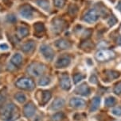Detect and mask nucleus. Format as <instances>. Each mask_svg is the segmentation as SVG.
Segmentation results:
<instances>
[{"instance_id": "b1692460", "label": "nucleus", "mask_w": 121, "mask_h": 121, "mask_svg": "<svg viewBox=\"0 0 121 121\" xmlns=\"http://www.w3.org/2000/svg\"><path fill=\"white\" fill-rule=\"evenodd\" d=\"M39 3H40V6L41 7L43 8L44 10H49V3L46 1V0H40L39 1Z\"/></svg>"}, {"instance_id": "f3484780", "label": "nucleus", "mask_w": 121, "mask_h": 121, "mask_svg": "<svg viewBox=\"0 0 121 121\" xmlns=\"http://www.w3.org/2000/svg\"><path fill=\"white\" fill-rule=\"evenodd\" d=\"M52 94L49 91H43L42 92V104H45L48 103V101L51 99Z\"/></svg>"}, {"instance_id": "f03ea898", "label": "nucleus", "mask_w": 121, "mask_h": 121, "mask_svg": "<svg viewBox=\"0 0 121 121\" xmlns=\"http://www.w3.org/2000/svg\"><path fill=\"white\" fill-rule=\"evenodd\" d=\"M46 67L44 64L39 63H34L30 64L27 68V72L30 75H33L34 77H38L44 74Z\"/></svg>"}, {"instance_id": "4be33fe9", "label": "nucleus", "mask_w": 121, "mask_h": 121, "mask_svg": "<svg viewBox=\"0 0 121 121\" xmlns=\"http://www.w3.org/2000/svg\"><path fill=\"white\" fill-rule=\"evenodd\" d=\"M84 78H85V76H84V74H76L73 75V82L75 84H77L79 83L80 82L82 81Z\"/></svg>"}, {"instance_id": "39448f33", "label": "nucleus", "mask_w": 121, "mask_h": 121, "mask_svg": "<svg viewBox=\"0 0 121 121\" xmlns=\"http://www.w3.org/2000/svg\"><path fill=\"white\" fill-rule=\"evenodd\" d=\"M41 53L45 57V59L48 61H52L54 57V52L49 45L43 44L41 46Z\"/></svg>"}, {"instance_id": "6e6552de", "label": "nucleus", "mask_w": 121, "mask_h": 121, "mask_svg": "<svg viewBox=\"0 0 121 121\" xmlns=\"http://www.w3.org/2000/svg\"><path fill=\"white\" fill-rule=\"evenodd\" d=\"M85 100L80 97H73L69 101V104L73 108H82L85 105Z\"/></svg>"}, {"instance_id": "aec40b11", "label": "nucleus", "mask_w": 121, "mask_h": 121, "mask_svg": "<svg viewBox=\"0 0 121 121\" xmlns=\"http://www.w3.org/2000/svg\"><path fill=\"white\" fill-rule=\"evenodd\" d=\"M15 97L16 100H17L18 102H19L20 104L24 103V102L26 100V95H25L24 93H16L15 96Z\"/></svg>"}, {"instance_id": "6ab92c4d", "label": "nucleus", "mask_w": 121, "mask_h": 121, "mask_svg": "<svg viewBox=\"0 0 121 121\" xmlns=\"http://www.w3.org/2000/svg\"><path fill=\"white\" fill-rule=\"evenodd\" d=\"M50 82H51V80H50L49 77L43 76V77L39 79V81H38V85H39L40 86H48L50 83Z\"/></svg>"}, {"instance_id": "72a5a7b5", "label": "nucleus", "mask_w": 121, "mask_h": 121, "mask_svg": "<svg viewBox=\"0 0 121 121\" xmlns=\"http://www.w3.org/2000/svg\"><path fill=\"white\" fill-rule=\"evenodd\" d=\"M116 8H117L120 11H121V1L119 2V3H118L117 6H116Z\"/></svg>"}, {"instance_id": "4468645a", "label": "nucleus", "mask_w": 121, "mask_h": 121, "mask_svg": "<svg viewBox=\"0 0 121 121\" xmlns=\"http://www.w3.org/2000/svg\"><path fill=\"white\" fill-rule=\"evenodd\" d=\"M55 44L60 49H67L71 47V44L68 40H64V39H60V40H57Z\"/></svg>"}, {"instance_id": "9d476101", "label": "nucleus", "mask_w": 121, "mask_h": 121, "mask_svg": "<svg viewBox=\"0 0 121 121\" xmlns=\"http://www.w3.org/2000/svg\"><path fill=\"white\" fill-rule=\"evenodd\" d=\"M90 88L86 83H82L76 89V93L82 96H88L90 94Z\"/></svg>"}, {"instance_id": "c85d7f7f", "label": "nucleus", "mask_w": 121, "mask_h": 121, "mask_svg": "<svg viewBox=\"0 0 121 121\" xmlns=\"http://www.w3.org/2000/svg\"><path fill=\"white\" fill-rule=\"evenodd\" d=\"M54 3L58 7H62L65 4V0H54Z\"/></svg>"}, {"instance_id": "7ed1b4c3", "label": "nucleus", "mask_w": 121, "mask_h": 121, "mask_svg": "<svg viewBox=\"0 0 121 121\" xmlns=\"http://www.w3.org/2000/svg\"><path fill=\"white\" fill-rule=\"evenodd\" d=\"M16 86L19 89L25 90H32L35 87V84H34V81L29 78H22L18 80L15 83Z\"/></svg>"}, {"instance_id": "cd10ccee", "label": "nucleus", "mask_w": 121, "mask_h": 121, "mask_svg": "<svg viewBox=\"0 0 121 121\" xmlns=\"http://www.w3.org/2000/svg\"><path fill=\"white\" fill-rule=\"evenodd\" d=\"M19 33L22 36H26L27 35V33H28V30L26 28H20L19 29Z\"/></svg>"}, {"instance_id": "7c9ffc66", "label": "nucleus", "mask_w": 121, "mask_h": 121, "mask_svg": "<svg viewBox=\"0 0 121 121\" xmlns=\"http://www.w3.org/2000/svg\"><path fill=\"white\" fill-rule=\"evenodd\" d=\"M6 100V93L0 92V105H2Z\"/></svg>"}, {"instance_id": "c756f323", "label": "nucleus", "mask_w": 121, "mask_h": 121, "mask_svg": "<svg viewBox=\"0 0 121 121\" xmlns=\"http://www.w3.org/2000/svg\"><path fill=\"white\" fill-rule=\"evenodd\" d=\"M116 22H117V20H116V18L115 17H110V19L108 20V23L110 26H113L114 25H115Z\"/></svg>"}, {"instance_id": "bb28decb", "label": "nucleus", "mask_w": 121, "mask_h": 121, "mask_svg": "<svg viewBox=\"0 0 121 121\" xmlns=\"http://www.w3.org/2000/svg\"><path fill=\"white\" fill-rule=\"evenodd\" d=\"M114 93L116 94H121V82L116 85L115 88H114Z\"/></svg>"}, {"instance_id": "473e14b6", "label": "nucleus", "mask_w": 121, "mask_h": 121, "mask_svg": "<svg viewBox=\"0 0 121 121\" xmlns=\"http://www.w3.org/2000/svg\"><path fill=\"white\" fill-rule=\"evenodd\" d=\"M9 48V46L6 44H0V49L1 50H7Z\"/></svg>"}, {"instance_id": "20e7f679", "label": "nucleus", "mask_w": 121, "mask_h": 121, "mask_svg": "<svg viewBox=\"0 0 121 121\" xmlns=\"http://www.w3.org/2000/svg\"><path fill=\"white\" fill-rule=\"evenodd\" d=\"M115 57V53L110 50H101L96 54V59L100 62L108 61Z\"/></svg>"}, {"instance_id": "412c9836", "label": "nucleus", "mask_w": 121, "mask_h": 121, "mask_svg": "<svg viewBox=\"0 0 121 121\" xmlns=\"http://www.w3.org/2000/svg\"><path fill=\"white\" fill-rule=\"evenodd\" d=\"M116 102V100L115 99V97H108L106 98L105 100H104V104H105L106 106H108V107H111V106L115 105Z\"/></svg>"}, {"instance_id": "0eeeda50", "label": "nucleus", "mask_w": 121, "mask_h": 121, "mask_svg": "<svg viewBox=\"0 0 121 121\" xmlns=\"http://www.w3.org/2000/svg\"><path fill=\"white\" fill-rule=\"evenodd\" d=\"M36 112V107L35 105L32 103V102H29L28 104H26L24 106L23 108V113L26 117L27 118H30L32 117Z\"/></svg>"}, {"instance_id": "dca6fc26", "label": "nucleus", "mask_w": 121, "mask_h": 121, "mask_svg": "<svg viewBox=\"0 0 121 121\" xmlns=\"http://www.w3.org/2000/svg\"><path fill=\"white\" fill-rule=\"evenodd\" d=\"M100 97H95L92 99V105H91L90 108V111L91 112H95L97 111L100 107Z\"/></svg>"}, {"instance_id": "393cba45", "label": "nucleus", "mask_w": 121, "mask_h": 121, "mask_svg": "<svg viewBox=\"0 0 121 121\" xmlns=\"http://www.w3.org/2000/svg\"><path fill=\"white\" fill-rule=\"evenodd\" d=\"M111 113L116 116H121V107L118 106V107L113 108L112 110H111Z\"/></svg>"}, {"instance_id": "5701e85b", "label": "nucleus", "mask_w": 121, "mask_h": 121, "mask_svg": "<svg viewBox=\"0 0 121 121\" xmlns=\"http://www.w3.org/2000/svg\"><path fill=\"white\" fill-rule=\"evenodd\" d=\"M64 118H65V116H64V114L62 112H58V113L54 114L53 116V117H52L53 121H61V120H62Z\"/></svg>"}, {"instance_id": "ddd939ff", "label": "nucleus", "mask_w": 121, "mask_h": 121, "mask_svg": "<svg viewBox=\"0 0 121 121\" xmlns=\"http://www.w3.org/2000/svg\"><path fill=\"white\" fill-rule=\"evenodd\" d=\"M64 27L63 22L60 19H57L53 22V26H52V29L55 33H59L60 32L62 31Z\"/></svg>"}, {"instance_id": "a211bd4d", "label": "nucleus", "mask_w": 121, "mask_h": 121, "mask_svg": "<svg viewBox=\"0 0 121 121\" xmlns=\"http://www.w3.org/2000/svg\"><path fill=\"white\" fill-rule=\"evenodd\" d=\"M34 48V43L33 41H29L28 43H26V44H24L22 46V51L25 52H30L31 51H33Z\"/></svg>"}, {"instance_id": "2f4dec72", "label": "nucleus", "mask_w": 121, "mask_h": 121, "mask_svg": "<svg viewBox=\"0 0 121 121\" xmlns=\"http://www.w3.org/2000/svg\"><path fill=\"white\" fill-rule=\"evenodd\" d=\"M90 82L92 84H97V78L96 77V75H92L90 78Z\"/></svg>"}, {"instance_id": "f704fd0d", "label": "nucleus", "mask_w": 121, "mask_h": 121, "mask_svg": "<svg viewBox=\"0 0 121 121\" xmlns=\"http://www.w3.org/2000/svg\"><path fill=\"white\" fill-rule=\"evenodd\" d=\"M117 43H118V44H121V37H120V38H119L118 39V40H117Z\"/></svg>"}, {"instance_id": "2eb2a0df", "label": "nucleus", "mask_w": 121, "mask_h": 121, "mask_svg": "<svg viewBox=\"0 0 121 121\" xmlns=\"http://www.w3.org/2000/svg\"><path fill=\"white\" fill-rule=\"evenodd\" d=\"M11 63H13L15 67H20L22 63V57L20 54L17 53L15 55H14L13 57L11 58Z\"/></svg>"}, {"instance_id": "1a4fd4ad", "label": "nucleus", "mask_w": 121, "mask_h": 121, "mask_svg": "<svg viewBox=\"0 0 121 121\" xmlns=\"http://www.w3.org/2000/svg\"><path fill=\"white\" fill-rule=\"evenodd\" d=\"M71 63V58L69 56H62L57 61L56 67L58 68H64L68 67Z\"/></svg>"}, {"instance_id": "423d86ee", "label": "nucleus", "mask_w": 121, "mask_h": 121, "mask_svg": "<svg viewBox=\"0 0 121 121\" xmlns=\"http://www.w3.org/2000/svg\"><path fill=\"white\" fill-rule=\"evenodd\" d=\"M98 18H99V13L97 11L95 10H90L85 13L84 17V21L88 23H93L97 21Z\"/></svg>"}, {"instance_id": "a878e982", "label": "nucleus", "mask_w": 121, "mask_h": 121, "mask_svg": "<svg viewBox=\"0 0 121 121\" xmlns=\"http://www.w3.org/2000/svg\"><path fill=\"white\" fill-rule=\"evenodd\" d=\"M107 72L108 73V74L110 76L111 78H118L120 76V74L116 71H114V70H108V71H107Z\"/></svg>"}, {"instance_id": "f8f14e48", "label": "nucleus", "mask_w": 121, "mask_h": 121, "mask_svg": "<svg viewBox=\"0 0 121 121\" xmlns=\"http://www.w3.org/2000/svg\"><path fill=\"white\" fill-rule=\"evenodd\" d=\"M65 104V101L64 99H62V98H57L56 100H54L53 103H52L51 109L52 110H59L61 108H63Z\"/></svg>"}, {"instance_id": "f257e3e1", "label": "nucleus", "mask_w": 121, "mask_h": 121, "mask_svg": "<svg viewBox=\"0 0 121 121\" xmlns=\"http://www.w3.org/2000/svg\"><path fill=\"white\" fill-rule=\"evenodd\" d=\"M18 116V109L13 103L6 104L0 112V118L4 121H15Z\"/></svg>"}, {"instance_id": "9b49d317", "label": "nucleus", "mask_w": 121, "mask_h": 121, "mask_svg": "<svg viewBox=\"0 0 121 121\" xmlns=\"http://www.w3.org/2000/svg\"><path fill=\"white\" fill-rule=\"evenodd\" d=\"M61 87L65 90H69L71 88V81H70L69 77L67 74H64L61 76V82H60Z\"/></svg>"}]
</instances>
